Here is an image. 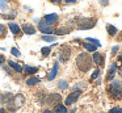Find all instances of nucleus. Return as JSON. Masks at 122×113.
Wrapping results in <instances>:
<instances>
[{"mask_svg": "<svg viewBox=\"0 0 122 113\" xmlns=\"http://www.w3.org/2000/svg\"><path fill=\"white\" fill-rule=\"evenodd\" d=\"M85 86H87V84H85L84 81H80V83H77L76 86L74 87V91H81V89L84 88Z\"/></svg>", "mask_w": 122, "mask_h": 113, "instance_id": "obj_33", "label": "nucleus"}, {"mask_svg": "<svg viewBox=\"0 0 122 113\" xmlns=\"http://www.w3.org/2000/svg\"><path fill=\"white\" fill-rule=\"evenodd\" d=\"M122 112V108L121 107H114L109 110V113H121Z\"/></svg>", "mask_w": 122, "mask_h": 113, "instance_id": "obj_34", "label": "nucleus"}, {"mask_svg": "<svg viewBox=\"0 0 122 113\" xmlns=\"http://www.w3.org/2000/svg\"><path fill=\"white\" fill-rule=\"evenodd\" d=\"M51 50H53V46H45V47H41V55L43 58H47L50 55Z\"/></svg>", "mask_w": 122, "mask_h": 113, "instance_id": "obj_25", "label": "nucleus"}, {"mask_svg": "<svg viewBox=\"0 0 122 113\" xmlns=\"http://www.w3.org/2000/svg\"><path fill=\"white\" fill-rule=\"evenodd\" d=\"M72 29L74 28H71V26H59L58 29L54 30V34L55 36H64V34H68Z\"/></svg>", "mask_w": 122, "mask_h": 113, "instance_id": "obj_16", "label": "nucleus"}, {"mask_svg": "<svg viewBox=\"0 0 122 113\" xmlns=\"http://www.w3.org/2000/svg\"><path fill=\"white\" fill-rule=\"evenodd\" d=\"M118 60H119V62H122V54L118 55Z\"/></svg>", "mask_w": 122, "mask_h": 113, "instance_id": "obj_45", "label": "nucleus"}, {"mask_svg": "<svg viewBox=\"0 0 122 113\" xmlns=\"http://www.w3.org/2000/svg\"><path fill=\"white\" fill-rule=\"evenodd\" d=\"M41 39L45 42H53V43H55L56 39H58V36H55V34H42Z\"/></svg>", "mask_w": 122, "mask_h": 113, "instance_id": "obj_20", "label": "nucleus"}, {"mask_svg": "<svg viewBox=\"0 0 122 113\" xmlns=\"http://www.w3.org/2000/svg\"><path fill=\"white\" fill-rule=\"evenodd\" d=\"M98 76H100V68H95V70H93V72H92V75H91V80H96V79L98 78Z\"/></svg>", "mask_w": 122, "mask_h": 113, "instance_id": "obj_31", "label": "nucleus"}, {"mask_svg": "<svg viewBox=\"0 0 122 113\" xmlns=\"http://www.w3.org/2000/svg\"><path fill=\"white\" fill-rule=\"evenodd\" d=\"M42 20L45 21V22L47 24V25L54 26V25H56V24L59 22V16L56 15V13H47V15L43 16Z\"/></svg>", "mask_w": 122, "mask_h": 113, "instance_id": "obj_9", "label": "nucleus"}, {"mask_svg": "<svg viewBox=\"0 0 122 113\" xmlns=\"http://www.w3.org/2000/svg\"><path fill=\"white\" fill-rule=\"evenodd\" d=\"M80 95H81V91H72L71 93L66 97V100H64V105L68 107V105L75 104V102L77 101V99L80 97Z\"/></svg>", "mask_w": 122, "mask_h": 113, "instance_id": "obj_7", "label": "nucleus"}, {"mask_svg": "<svg viewBox=\"0 0 122 113\" xmlns=\"http://www.w3.org/2000/svg\"><path fill=\"white\" fill-rule=\"evenodd\" d=\"M7 65H8L15 72H19V74L24 72V67H22L20 63H16V62H13V60H7Z\"/></svg>", "mask_w": 122, "mask_h": 113, "instance_id": "obj_15", "label": "nucleus"}, {"mask_svg": "<svg viewBox=\"0 0 122 113\" xmlns=\"http://www.w3.org/2000/svg\"><path fill=\"white\" fill-rule=\"evenodd\" d=\"M5 62H7V60H5V57H4L3 54H0V66H3Z\"/></svg>", "mask_w": 122, "mask_h": 113, "instance_id": "obj_38", "label": "nucleus"}, {"mask_svg": "<svg viewBox=\"0 0 122 113\" xmlns=\"http://www.w3.org/2000/svg\"><path fill=\"white\" fill-rule=\"evenodd\" d=\"M92 60H93V63H95L97 67H102L104 63H105V55H104L102 53H100V51L96 50V51H93Z\"/></svg>", "mask_w": 122, "mask_h": 113, "instance_id": "obj_8", "label": "nucleus"}, {"mask_svg": "<svg viewBox=\"0 0 122 113\" xmlns=\"http://www.w3.org/2000/svg\"><path fill=\"white\" fill-rule=\"evenodd\" d=\"M25 83H26V86L33 87V86H37V84H40V83H41V79L37 78V76H34V75H29V78L25 80Z\"/></svg>", "mask_w": 122, "mask_h": 113, "instance_id": "obj_18", "label": "nucleus"}, {"mask_svg": "<svg viewBox=\"0 0 122 113\" xmlns=\"http://www.w3.org/2000/svg\"><path fill=\"white\" fill-rule=\"evenodd\" d=\"M13 102H15V105H16V108L24 105V104H25V97H24V95H21V93L13 95Z\"/></svg>", "mask_w": 122, "mask_h": 113, "instance_id": "obj_17", "label": "nucleus"}, {"mask_svg": "<svg viewBox=\"0 0 122 113\" xmlns=\"http://www.w3.org/2000/svg\"><path fill=\"white\" fill-rule=\"evenodd\" d=\"M22 67H24V72H25V74H28V75H34V74H37L38 71H40V68L36 67V66L24 65Z\"/></svg>", "mask_w": 122, "mask_h": 113, "instance_id": "obj_19", "label": "nucleus"}, {"mask_svg": "<svg viewBox=\"0 0 122 113\" xmlns=\"http://www.w3.org/2000/svg\"><path fill=\"white\" fill-rule=\"evenodd\" d=\"M8 28H9V30H11V33L13 34V36H21V26L19 25V24H16V22H9L8 24Z\"/></svg>", "mask_w": 122, "mask_h": 113, "instance_id": "obj_13", "label": "nucleus"}, {"mask_svg": "<svg viewBox=\"0 0 122 113\" xmlns=\"http://www.w3.org/2000/svg\"><path fill=\"white\" fill-rule=\"evenodd\" d=\"M118 51H119V46H118V45H116V46L112 47V55H116Z\"/></svg>", "mask_w": 122, "mask_h": 113, "instance_id": "obj_36", "label": "nucleus"}, {"mask_svg": "<svg viewBox=\"0 0 122 113\" xmlns=\"http://www.w3.org/2000/svg\"><path fill=\"white\" fill-rule=\"evenodd\" d=\"M109 1H110V0H98V3H100L101 7H106V5H109Z\"/></svg>", "mask_w": 122, "mask_h": 113, "instance_id": "obj_37", "label": "nucleus"}, {"mask_svg": "<svg viewBox=\"0 0 122 113\" xmlns=\"http://www.w3.org/2000/svg\"><path fill=\"white\" fill-rule=\"evenodd\" d=\"M75 112H76V109H71V110H68L67 113H75Z\"/></svg>", "mask_w": 122, "mask_h": 113, "instance_id": "obj_44", "label": "nucleus"}, {"mask_svg": "<svg viewBox=\"0 0 122 113\" xmlns=\"http://www.w3.org/2000/svg\"><path fill=\"white\" fill-rule=\"evenodd\" d=\"M7 32H8V26L0 24V38H4L7 36Z\"/></svg>", "mask_w": 122, "mask_h": 113, "instance_id": "obj_29", "label": "nucleus"}, {"mask_svg": "<svg viewBox=\"0 0 122 113\" xmlns=\"http://www.w3.org/2000/svg\"><path fill=\"white\" fill-rule=\"evenodd\" d=\"M67 107L66 105H62V104H58L54 107V113H67Z\"/></svg>", "mask_w": 122, "mask_h": 113, "instance_id": "obj_26", "label": "nucleus"}, {"mask_svg": "<svg viewBox=\"0 0 122 113\" xmlns=\"http://www.w3.org/2000/svg\"><path fill=\"white\" fill-rule=\"evenodd\" d=\"M71 54H72V49L68 46L67 43L62 45L59 49V54H58V59L61 63H67L71 59Z\"/></svg>", "mask_w": 122, "mask_h": 113, "instance_id": "obj_4", "label": "nucleus"}, {"mask_svg": "<svg viewBox=\"0 0 122 113\" xmlns=\"http://www.w3.org/2000/svg\"><path fill=\"white\" fill-rule=\"evenodd\" d=\"M117 71H118L119 76H121V78H122V63H121V66H119V67H118V70H117Z\"/></svg>", "mask_w": 122, "mask_h": 113, "instance_id": "obj_41", "label": "nucleus"}, {"mask_svg": "<svg viewBox=\"0 0 122 113\" xmlns=\"http://www.w3.org/2000/svg\"><path fill=\"white\" fill-rule=\"evenodd\" d=\"M85 41H87V42H91V43H93V45H96L97 47H101L100 41H98V39H96V38H92V37H87V38H85Z\"/></svg>", "mask_w": 122, "mask_h": 113, "instance_id": "obj_30", "label": "nucleus"}, {"mask_svg": "<svg viewBox=\"0 0 122 113\" xmlns=\"http://www.w3.org/2000/svg\"><path fill=\"white\" fill-rule=\"evenodd\" d=\"M106 32H108V34L110 37H114L118 34V28H116L114 25H112V24H106Z\"/></svg>", "mask_w": 122, "mask_h": 113, "instance_id": "obj_22", "label": "nucleus"}, {"mask_svg": "<svg viewBox=\"0 0 122 113\" xmlns=\"http://www.w3.org/2000/svg\"><path fill=\"white\" fill-rule=\"evenodd\" d=\"M81 46H83V49L87 50V53H93L97 50V46L91 43V42H81Z\"/></svg>", "mask_w": 122, "mask_h": 113, "instance_id": "obj_21", "label": "nucleus"}, {"mask_svg": "<svg viewBox=\"0 0 122 113\" xmlns=\"http://www.w3.org/2000/svg\"><path fill=\"white\" fill-rule=\"evenodd\" d=\"M3 68H4V70H5V72H7V74H9V75H11V76L13 75V71H12V68L9 67L8 65H7V66H4V65H3Z\"/></svg>", "mask_w": 122, "mask_h": 113, "instance_id": "obj_35", "label": "nucleus"}, {"mask_svg": "<svg viewBox=\"0 0 122 113\" xmlns=\"http://www.w3.org/2000/svg\"><path fill=\"white\" fill-rule=\"evenodd\" d=\"M121 113H122V112H121Z\"/></svg>", "mask_w": 122, "mask_h": 113, "instance_id": "obj_46", "label": "nucleus"}, {"mask_svg": "<svg viewBox=\"0 0 122 113\" xmlns=\"http://www.w3.org/2000/svg\"><path fill=\"white\" fill-rule=\"evenodd\" d=\"M16 16H17V12L16 11H12V12H9V13L1 15V17L5 18V20H13V18H16Z\"/></svg>", "mask_w": 122, "mask_h": 113, "instance_id": "obj_28", "label": "nucleus"}, {"mask_svg": "<svg viewBox=\"0 0 122 113\" xmlns=\"http://www.w3.org/2000/svg\"><path fill=\"white\" fill-rule=\"evenodd\" d=\"M46 96H47V93H46L45 91H40V92H38V93L36 95L38 104H41V105H43V104H45V101H46Z\"/></svg>", "mask_w": 122, "mask_h": 113, "instance_id": "obj_23", "label": "nucleus"}, {"mask_svg": "<svg viewBox=\"0 0 122 113\" xmlns=\"http://www.w3.org/2000/svg\"><path fill=\"white\" fill-rule=\"evenodd\" d=\"M50 3H53V4H61L62 0H49Z\"/></svg>", "mask_w": 122, "mask_h": 113, "instance_id": "obj_40", "label": "nucleus"}, {"mask_svg": "<svg viewBox=\"0 0 122 113\" xmlns=\"http://www.w3.org/2000/svg\"><path fill=\"white\" fill-rule=\"evenodd\" d=\"M108 93L112 99H121L122 97V81L118 79H113L108 86Z\"/></svg>", "mask_w": 122, "mask_h": 113, "instance_id": "obj_3", "label": "nucleus"}, {"mask_svg": "<svg viewBox=\"0 0 122 113\" xmlns=\"http://www.w3.org/2000/svg\"><path fill=\"white\" fill-rule=\"evenodd\" d=\"M43 113H54L53 110H50V109H46V110H43Z\"/></svg>", "mask_w": 122, "mask_h": 113, "instance_id": "obj_43", "label": "nucleus"}, {"mask_svg": "<svg viewBox=\"0 0 122 113\" xmlns=\"http://www.w3.org/2000/svg\"><path fill=\"white\" fill-rule=\"evenodd\" d=\"M67 88H68V83H67V80L62 79V80L58 81V89H61V91H66Z\"/></svg>", "mask_w": 122, "mask_h": 113, "instance_id": "obj_27", "label": "nucleus"}, {"mask_svg": "<svg viewBox=\"0 0 122 113\" xmlns=\"http://www.w3.org/2000/svg\"><path fill=\"white\" fill-rule=\"evenodd\" d=\"M117 70H118V65H117L116 62L110 63V66H109V70H108V74H106V81H109V83H110V81L113 80L114 78H116Z\"/></svg>", "mask_w": 122, "mask_h": 113, "instance_id": "obj_11", "label": "nucleus"}, {"mask_svg": "<svg viewBox=\"0 0 122 113\" xmlns=\"http://www.w3.org/2000/svg\"><path fill=\"white\" fill-rule=\"evenodd\" d=\"M62 102V95L61 93H49L46 96V101L45 104H47L49 107H55V105L61 104Z\"/></svg>", "mask_w": 122, "mask_h": 113, "instance_id": "obj_5", "label": "nucleus"}, {"mask_svg": "<svg viewBox=\"0 0 122 113\" xmlns=\"http://www.w3.org/2000/svg\"><path fill=\"white\" fill-rule=\"evenodd\" d=\"M77 0H63V3L64 4H75Z\"/></svg>", "mask_w": 122, "mask_h": 113, "instance_id": "obj_39", "label": "nucleus"}, {"mask_svg": "<svg viewBox=\"0 0 122 113\" xmlns=\"http://www.w3.org/2000/svg\"><path fill=\"white\" fill-rule=\"evenodd\" d=\"M11 101H13V95L11 92H4L0 95V104H8Z\"/></svg>", "mask_w": 122, "mask_h": 113, "instance_id": "obj_14", "label": "nucleus"}, {"mask_svg": "<svg viewBox=\"0 0 122 113\" xmlns=\"http://www.w3.org/2000/svg\"><path fill=\"white\" fill-rule=\"evenodd\" d=\"M21 32L24 34H28V36H33V34L37 33V26H34L33 24L25 22L21 25Z\"/></svg>", "mask_w": 122, "mask_h": 113, "instance_id": "obj_10", "label": "nucleus"}, {"mask_svg": "<svg viewBox=\"0 0 122 113\" xmlns=\"http://www.w3.org/2000/svg\"><path fill=\"white\" fill-rule=\"evenodd\" d=\"M58 71H59V62H55L54 63V66H53V68L50 70V72L47 74V80H54V79L56 78V75H58Z\"/></svg>", "mask_w": 122, "mask_h": 113, "instance_id": "obj_12", "label": "nucleus"}, {"mask_svg": "<svg viewBox=\"0 0 122 113\" xmlns=\"http://www.w3.org/2000/svg\"><path fill=\"white\" fill-rule=\"evenodd\" d=\"M0 113H7V109H4V108H0Z\"/></svg>", "mask_w": 122, "mask_h": 113, "instance_id": "obj_42", "label": "nucleus"}, {"mask_svg": "<svg viewBox=\"0 0 122 113\" xmlns=\"http://www.w3.org/2000/svg\"><path fill=\"white\" fill-rule=\"evenodd\" d=\"M9 11V1L8 0H0V12H8Z\"/></svg>", "mask_w": 122, "mask_h": 113, "instance_id": "obj_24", "label": "nucleus"}, {"mask_svg": "<svg viewBox=\"0 0 122 113\" xmlns=\"http://www.w3.org/2000/svg\"><path fill=\"white\" fill-rule=\"evenodd\" d=\"M74 22L76 24V28L79 30H88L92 29L93 26L97 24V18L95 17H80V18H75Z\"/></svg>", "mask_w": 122, "mask_h": 113, "instance_id": "obj_2", "label": "nucleus"}, {"mask_svg": "<svg viewBox=\"0 0 122 113\" xmlns=\"http://www.w3.org/2000/svg\"><path fill=\"white\" fill-rule=\"evenodd\" d=\"M75 66H76V68L80 72H83V74L88 72V71L92 70V66H93L92 57H91L87 51L79 53L76 59H75Z\"/></svg>", "mask_w": 122, "mask_h": 113, "instance_id": "obj_1", "label": "nucleus"}, {"mask_svg": "<svg viewBox=\"0 0 122 113\" xmlns=\"http://www.w3.org/2000/svg\"><path fill=\"white\" fill-rule=\"evenodd\" d=\"M11 54L13 55V57H16V58H21V51H20L17 47H12V49H11Z\"/></svg>", "mask_w": 122, "mask_h": 113, "instance_id": "obj_32", "label": "nucleus"}, {"mask_svg": "<svg viewBox=\"0 0 122 113\" xmlns=\"http://www.w3.org/2000/svg\"><path fill=\"white\" fill-rule=\"evenodd\" d=\"M37 30H40L42 34H54V30H55V29H54L53 26L47 25L43 20H40L37 22Z\"/></svg>", "mask_w": 122, "mask_h": 113, "instance_id": "obj_6", "label": "nucleus"}]
</instances>
